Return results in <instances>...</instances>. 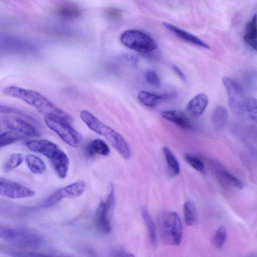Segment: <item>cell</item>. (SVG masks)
<instances>
[{"label":"cell","mask_w":257,"mask_h":257,"mask_svg":"<svg viewBox=\"0 0 257 257\" xmlns=\"http://www.w3.org/2000/svg\"><path fill=\"white\" fill-rule=\"evenodd\" d=\"M228 117L226 108L221 105L216 106L211 115L212 125L217 130H221L225 125Z\"/></svg>","instance_id":"20"},{"label":"cell","mask_w":257,"mask_h":257,"mask_svg":"<svg viewBox=\"0 0 257 257\" xmlns=\"http://www.w3.org/2000/svg\"><path fill=\"white\" fill-rule=\"evenodd\" d=\"M26 146L30 150L49 158L60 178L63 179L66 177L69 159L57 144L47 140L40 139L30 141L27 142Z\"/></svg>","instance_id":"3"},{"label":"cell","mask_w":257,"mask_h":257,"mask_svg":"<svg viewBox=\"0 0 257 257\" xmlns=\"http://www.w3.org/2000/svg\"><path fill=\"white\" fill-rule=\"evenodd\" d=\"M24 160V156L21 153H13L7 159L4 169L6 172L10 171L19 167Z\"/></svg>","instance_id":"29"},{"label":"cell","mask_w":257,"mask_h":257,"mask_svg":"<svg viewBox=\"0 0 257 257\" xmlns=\"http://www.w3.org/2000/svg\"><path fill=\"white\" fill-rule=\"evenodd\" d=\"M24 138L22 134L14 131H10L4 132L0 135V147H6L17 142Z\"/></svg>","instance_id":"27"},{"label":"cell","mask_w":257,"mask_h":257,"mask_svg":"<svg viewBox=\"0 0 257 257\" xmlns=\"http://www.w3.org/2000/svg\"><path fill=\"white\" fill-rule=\"evenodd\" d=\"M86 152L89 156L99 155L107 156L110 153V149L103 140L96 139L92 140L86 147Z\"/></svg>","instance_id":"18"},{"label":"cell","mask_w":257,"mask_h":257,"mask_svg":"<svg viewBox=\"0 0 257 257\" xmlns=\"http://www.w3.org/2000/svg\"><path fill=\"white\" fill-rule=\"evenodd\" d=\"M216 171L218 177L225 183L237 189L243 188V182L224 169L217 166Z\"/></svg>","instance_id":"23"},{"label":"cell","mask_w":257,"mask_h":257,"mask_svg":"<svg viewBox=\"0 0 257 257\" xmlns=\"http://www.w3.org/2000/svg\"><path fill=\"white\" fill-rule=\"evenodd\" d=\"M56 11L60 17L68 19L77 18L81 16L82 13L79 7L69 4H64L59 6Z\"/></svg>","instance_id":"22"},{"label":"cell","mask_w":257,"mask_h":257,"mask_svg":"<svg viewBox=\"0 0 257 257\" xmlns=\"http://www.w3.org/2000/svg\"><path fill=\"white\" fill-rule=\"evenodd\" d=\"M80 117L89 128L104 138L122 157L125 159L130 157V146L121 135L88 110H81Z\"/></svg>","instance_id":"2"},{"label":"cell","mask_w":257,"mask_h":257,"mask_svg":"<svg viewBox=\"0 0 257 257\" xmlns=\"http://www.w3.org/2000/svg\"><path fill=\"white\" fill-rule=\"evenodd\" d=\"M161 116L165 119L172 122L180 128L190 130L191 123L184 112L179 110H166L161 112Z\"/></svg>","instance_id":"16"},{"label":"cell","mask_w":257,"mask_h":257,"mask_svg":"<svg viewBox=\"0 0 257 257\" xmlns=\"http://www.w3.org/2000/svg\"><path fill=\"white\" fill-rule=\"evenodd\" d=\"M0 238L5 242L21 248H33L40 245L41 237L33 231L19 227L0 226Z\"/></svg>","instance_id":"5"},{"label":"cell","mask_w":257,"mask_h":257,"mask_svg":"<svg viewBox=\"0 0 257 257\" xmlns=\"http://www.w3.org/2000/svg\"><path fill=\"white\" fill-rule=\"evenodd\" d=\"M175 95V93L173 92L159 94L146 91H141L139 92L138 98L139 100L144 105L152 107Z\"/></svg>","instance_id":"15"},{"label":"cell","mask_w":257,"mask_h":257,"mask_svg":"<svg viewBox=\"0 0 257 257\" xmlns=\"http://www.w3.org/2000/svg\"><path fill=\"white\" fill-rule=\"evenodd\" d=\"M3 92L6 95L24 101L44 115V117L59 119L70 123L73 121V118L69 114L34 90L11 85L5 87Z\"/></svg>","instance_id":"1"},{"label":"cell","mask_w":257,"mask_h":257,"mask_svg":"<svg viewBox=\"0 0 257 257\" xmlns=\"http://www.w3.org/2000/svg\"><path fill=\"white\" fill-rule=\"evenodd\" d=\"M2 120L5 125L12 131L32 137L41 136L40 130L24 118L15 116H5Z\"/></svg>","instance_id":"12"},{"label":"cell","mask_w":257,"mask_h":257,"mask_svg":"<svg viewBox=\"0 0 257 257\" xmlns=\"http://www.w3.org/2000/svg\"><path fill=\"white\" fill-rule=\"evenodd\" d=\"M110 257H135L132 253L121 249H117L113 250Z\"/></svg>","instance_id":"34"},{"label":"cell","mask_w":257,"mask_h":257,"mask_svg":"<svg viewBox=\"0 0 257 257\" xmlns=\"http://www.w3.org/2000/svg\"><path fill=\"white\" fill-rule=\"evenodd\" d=\"M163 25L178 37L190 44L205 49H209V46L196 36L171 24L163 22Z\"/></svg>","instance_id":"13"},{"label":"cell","mask_w":257,"mask_h":257,"mask_svg":"<svg viewBox=\"0 0 257 257\" xmlns=\"http://www.w3.org/2000/svg\"><path fill=\"white\" fill-rule=\"evenodd\" d=\"M184 159L195 170L201 173H205V165L200 158L191 154H185L184 155Z\"/></svg>","instance_id":"30"},{"label":"cell","mask_w":257,"mask_h":257,"mask_svg":"<svg viewBox=\"0 0 257 257\" xmlns=\"http://www.w3.org/2000/svg\"><path fill=\"white\" fill-rule=\"evenodd\" d=\"M157 223L160 235L165 243L171 245L180 244L182 237V227L176 212L161 213L158 216Z\"/></svg>","instance_id":"4"},{"label":"cell","mask_w":257,"mask_h":257,"mask_svg":"<svg viewBox=\"0 0 257 257\" xmlns=\"http://www.w3.org/2000/svg\"><path fill=\"white\" fill-rule=\"evenodd\" d=\"M243 39L250 47L257 51V15H254L247 24Z\"/></svg>","instance_id":"17"},{"label":"cell","mask_w":257,"mask_h":257,"mask_svg":"<svg viewBox=\"0 0 257 257\" xmlns=\"http://www.w3.org/2000/svg\"><path fill=\"white\" fill-rule=\"evenodd\" d=\"M173 69L177 74V75L183 80L185 81L186 80V77L183 72L176 66H173Z\"/></svg>","instance_id":"36"},{"label":"cell","mask_w":257,"mask_h":257,"mask_svg":"<svg viewBox=\"0 0 257 257\" xmlns=\"http://www.w3.org/2000/svg\"><path fill=\"white\" fill-rule=\"evenodd\" d=\"M9 253L13 257H67V256H57L45 255L43 254L32 253V252H22L17 251H10Z\"/></svg>","instance_id":"32"},{"label":"cell","mask_w":257,"mask_h":257,"mask_svg":"<svg viewBox=\"0 0 257 257\" xmlns=\"http://www.w3.org/2000/svg\"><path fill=\"white\" fill-rule=\"evenodd\" d=\"M145 78L147 81L151 85L156 88L161 86L160 79L158 74L153 70L148 71L145 74Z\"/></svg>","instance_id":"31"},{"label":"cell","mask_w":257,"mask_h":257,"mask_svg":"<svg viewBox=\"0 0 257 257\" xmlns=\"http://www.w3.org/2000/svg\"><path fill=\"white\" fill-rule=\"evenodd\" d=\"M114 204L113 189L111 190L105 201H101L97 209L95 222L97 228L103 233H108L111 230L110 213Z\"/></svg>","instance_id":"10"},{"label":"cell","mask_w":257,"mask_h":257,"mask_svg":"<svg viewBox=\"0 0 257 257\" xmlns=\"http://www.w3.org/2000/svg\"><path fill=\"white\" fill-rule=\"evenodd\" d=\"M107 16L111 18H118L121 17L122 11L115 8H109L106 10Z\"/></svg>","instance_id":"35"},{"label":"cell","mask_w":257,"mask_h":257,"mask_svg":"<svg viewBox=\"0 0 257 257\" xmlns=\"http://www.w3.org/2000/svg\"><path fill=\"white\" fill-rule=\"evenodd\" d=\"M46 125L54 132L66 144L73 148H77L81 142V137L71 123L65 121L51 118L44 117Z\"/></svg>","instance_id":"7"},{"label":"cell","mask_w":257,"mask_h":257,"mask_svg":"<svg viewBox=\"0 0 257 257\" xmlns=\"http://www.w3.org/2000/svg\"><path fill=\"white\" fill-rule=\"evenodd\" d=\"M25 163L29 170L35 174H40L46 169V165L39 157L31 154L26 155L24 157Z\"/></svg>","instance_id":"19"},{"label":"cell","mask_w":257,"mask_h":257,"mask_svg":"<svg viewBox=\"0 0 257 257\" xmlns=\"http://www.w3.org/2000/svg\"><path fill=\"white\" fill-rule=\"evenodd\" d=\"M184 218L186 224L193 225L197 219L196 207L193 202L188 201L183 205Z\"/></svg>","instance_id":"25"},{"label":"cell","mask_w":257,"mask_h":257,"mask_svg":"<svg viewBox=\"0 0 257 257\" xmlns=\"http://www.w3.org/2000/svg\"><path fill=\"white\" fill-rule=\"evenodd\" d=\"M243 115L257 123V99L249 97L245 104Z\"/></svg>","instance_id":"26"},{"label":"cell","mask_w":257,"mask_h":257,"mask_svg":"<svg viewBox=\"0 0 257 257\" xmlns=\"http://www.w3.org/2000/svg\"><path fill=\"white\" fill-rule=\"evenodd\" d=\"M125 46L142 53H149L157 48L155 41L146 33L138 30L124 31L120 37Z\"/></svg>","instance_id":"6"},{"label":"cell","mask_w":257,"mask_h":257,"mask_svg":"<svg viewBox=\"0 0 257 257\" xmlns=\"http://www.w3.org/2000/svg\"><path fill=\"white\" fill-rule=\"evenodd\" d=\"M141 214L147 228L151 244L153 246H156L157 240V229L155 222L146 208H142Z\"/></svg>","instance_id":"21"},{"label":"cell","mask_w":257,"mask_h":257,"mask_svg":"<svg viewBox=\"0 0 257 257\" xmlns=\"http://www.w3.org/2000/svg\"><path fill=\"white\" fill-rule=\"evenodd\" d=\"M208 103L207 96L204 93H199L189 101L186 106V110L190 115L196 118L202 114Z\"/></svg>","instance_id":"14"},{"label":"cell","mask_w":257,"mask_h":257,"mask_svg":"<svg viewBox=\"0 0 257 257\" xmlns=\"http://www.w3.org/2000/svg\"><path fill=\"white\" fill-rule=\"evenodd\" d=\"M247 85L252 89L257 90V71L251 72L246 76Z\"/></svg>","instance_id":"33"},{"label":"cell","mask_w":257,"mask_h":257,"mask_svg":"<svg viewBox=\"0 0 257 257\" xmlns=\"http://www.w3.org/2000/svg\"><path fill=\"white\" fill-rule=\"evenodd\" d=\"M86 188V183L83 180H79L63 187L50 195L43 202L46 207L52 206L64 198L79 197L83 194Z\"/></svg>","instance_id":"9"},{"label":"cell","mask_w":257,"mask_h":257,"mask_svg":"<svg viewBox=\"0 0 257 257\" xmlns=\"http://www.w3.org/2000/svg\"><path fill=\"white\" fill-rule=\"evenodd\" d=\"M163 152L170 174L178 175L180 172L179 163L172 152L167 147L163 148Z\"/></svg>","instance_id":"24"},{"label":"cell","mask_w":257,"mask_h":257,"mask_svg":"<svg viewBox=\"0 0 257 257\" xmlns=\"http://www.w3.org/2000/svg\"><path fill=\"white\" fill-rule=\"evenodd\" d=\"M0 194L9 198L23 199L32 197L35 193L21 184L1 177Z\"/></svg>","instance_id":"11"},{"label":"cell","mask_w":257,"mask_h":257,"mask_svg":"<svg viewBox=\"0 0 257 257\" xmlns=\"http://www.w3.org/2000/svg\"><path fill=\"white\" fill-rule=\"evenodd\" d=\"M222 83L227 91L228 103L231 108L237 114L243 115L245 104L249 97L240 85L233 79L224 77Z\"/></svg>","instance_id":"8"},{"label":"cell","mask_w":257,"mask_h":257,"mask_svg":"<svg viewBox=\"0 0 257 257\" xmlns=\"http://www.w3.org/2000/svg\"><path fill=\"white\" fill-rule=\"evenodd\" d=\"M227 231L224 226H220L215 231L211 237L212 245L217 249H221L225 242Z\"/></svg>","instance_id":"28"}]
</instances>
